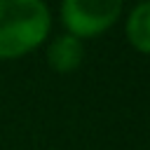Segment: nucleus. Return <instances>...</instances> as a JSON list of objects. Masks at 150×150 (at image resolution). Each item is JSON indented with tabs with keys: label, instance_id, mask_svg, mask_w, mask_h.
Returning <instances> with one entry per match:
<instances>
[{
	"label": "nucleus",
	"instance_id": "4",
	"mask_svg": "<svg viewBox=\"0 0 150 150\" xmlns=\"http://www.w3.org/2000/svg\"><path fill=\"white\" fill-rule=\"evenodd\" d=\"M124 33H127L129 45L136 52L150 54V0H143L131 9Z\"/></svg>",
	"mask_w": 150,
	"mask_h": 150
},
{
	"label": "nucleus",
	"instance_id": "1",
	"mask_svg": "<svg viewBox=\"0 0 150 150\" xmlns=\"http://www.w3.org/2000/svg\"><path fill=\"white\" fill-rule=\"evenodd\" d=\"M52 28L45 0H0V59L12 61L40 47Z\"/></svg>",
	"mask_w": 150,
	"mask_h": 150
},
{
	"label": "nucleus",
	"instance_id": "2",
	"mask_svg": "<svg viewBox=\"0 0 150 150\" xmlns=\"http://www.w3.org/2000/svg\"><path fill=\"white\" fill-rule=\"evenodd\" d=\"M124 0H61L63 28L84 40L105 33L122 14Z\"/></svg>",
	"mask_w": 150,
	"mask_h": 150
},
{
	"label": "nucleus",
	"instance_id": "3",
	"mask_svg": "<svg viewBox=\"0 0 150 150\" xmlns=\"http://www.w3.org/2000/svg\"><path fill=\"white\" fill-rule=\"evenodd\" d=\"M82 61H84L82 40L70 35V33L59 35L47 47V63L56 73H73V70H77L82 66Z\"/></svg>",
	"mask_w": 150,
	"mask_h": 150
}]
</instances>
